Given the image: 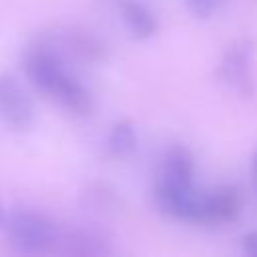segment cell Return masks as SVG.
Listing matches in <instances>:
<instances>
[{"label": "cell", "mask_w": 257, "mask_h": 257, "mask_svg": "<svg viewBox=\"0 0 257 257\" xmlns=\"http://www.w3.org/2000/svg\"><path fill=\"white\" fill-rule=\"evenodd\" d=\"M24 72L36 90L58 100L74 114H88L92 98L84 84L70 74L64 60L46 44L32 48L24 60Z\"/></svg>", "instance_id": "1"}, {"label": "cell", "mask_w": 257, "mask_h": 257, "mask_svg": "<svg viewBox=\"0 0 257 257\" xmlns=\"http://www.w3.org/2000/svg\"><path fill=\"white\" fill-rule=\"evenodd\" d=\"M2 229L6 233L8 245L16 253H46L58 243V229L46 217L32 211H18L8 215Z\"/></svg>", "instance_id": "2"}, {"label": "cell", "mask_w": 257, "mask_h": 257, "mask_svg": "<svg viewBox=\"0 0 257 257\" xmlns=\"http://www.w3.org/2000/svg\"><path fill=\"white\" fill-rule=\"evenodd\" d=\"M251 42L239 40L227 48L217 66V78L239 96H251L255 90L251 74Z\"/></svg>", "instance_id": "3"}, {"label": "cell", "mask_w": 257, "mask_h": 257, "mask_svg": "<svg viewBox=\"0 0 257 257\" xmlns=\"http://www.w3.org/2000/svg\"><path fill=\"white\" fill-rule=\"evenodd\" d=\"M34 104L22 84L8 74H0V122L22 131L32 124Z\"/></svg>", "instance_id": "4"}, {"label": "cell", "mask_w": 257, "mask_h": 257, "mask_svg": "<svg viewBox=\"0 0 257 257\" xmlns=\"http://www.w3.org/2000/svg\"><path fill=\"white\" fill-rule=\"evenodd\" d=\"M159 185L173 187V189L195 187V161H193V155L183 145H173L167 151L163 159Z\"/></svg>", "instance_id": "5"}, {"label": "cell", "mask_w": 257, "mask_h": 257, "mask_svg": "<svg viewBox=\"0 0 257 257\" xmlns=\"http://www.w3.org/2000/svg\"><path fill=\"white\" fill-rule=\"evenodd\" d=\"M241 211V197L235 187H219L205 193V223L231 221Z\"/></svg>", "instance_id": "6"}, {"label": "cell", "mask_w": 257, "mask_h": 257, "mask_svg": "<svg viewBox=\"0 0 257 257\" xmlns=\"http://www.w3.org/2000/svg\"><path fill=\"white\" fill-rule=\"evenodd\" d=\"M120 14H122V20H124L128 32L137 40L151 38L159 28L155 14L147 6H143V4H139L135 0H124L120 4Z\"/></svg>", "instance_id": "7"}, {"label": "cell", "mask_w": 257, "mask_h": 257, "mask_svg": "<svg viewBox=\"0 0 257 257\" xmlns=\"http://www.w3.org/2000/svg\"><path fill=\"white\" fill-rule=\"evenodd\" d=\"M137 128L131 120H120L110 128L108 135V153L116 159H126L137 151Z\"/></svg>", "instance_id": "8"}, {"label": "cell", "mask_w": 257, "mask_h": 257, "mask_svg": "<svg viewBox=\"0 0 257 257\" xmlns=\"http://www.w3.org/2000/svg\"><path fill=\"white\" fill-rule=\"evenodd\" d=\"M223 0H187V8L197 18H209L217 12Z\"/></svg>", "instance_id": "9"}, {"label": "cell", "mask_w": 257, "mask_h": 257, "mask_svg": "<svg viewBox=\"0 0 257 257\" xmlns=\"http://www.w3.org/2000/svg\"><path fill=\"white\" fill-rule=\"evenodd\" d=\"M243 247L249 255L257 257V231H249L245 237H243Z\"/></svg>", "instance_id": "10"}, {"label": "cell", "mask_w": 257, "mask_h": 257, "mask_svg": "<svg viewBox=\"0 0 257 257\" xmlns=\"http://www.w3.org/2000/svg\"><path fill=\"white\" fill-rule=\"evenodd\" d=\"M4 221H6V213H4V207L0 205V229L4 227Z\"/></svg>", "instance_id": "11"}, {"label": "cell", "mask_w": 257, "mask_h": 257, "mask_svg": "<svg viewBox=\"0 0 257 257\" xmlns=\"http://www.w3.org/2000/svg\"><path fill=\"white\" fill-rule=\"evenodd\" d=\"M253 177H255V185H257V153L253 157Z\"/></svg>", "instance_id": "12"}]
</instances>
